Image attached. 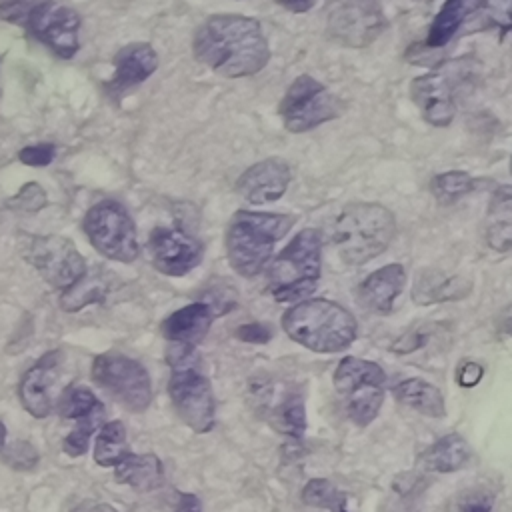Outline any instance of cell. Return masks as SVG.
Wrapping results in <instances>:
<instances>
[{"label":"cell","mask_w":512,"mask_h":512,"mask_svg":"<svg viewBox=\"0 0 512 512\" xmlns=\"http://www.w3.org/2000/svg\"><path fill=\"white\" fill-rule=\"evenodd\" d=\"M194 56L224 78L258 74L270 60L268 38L256 18L212 14L194 32Z\"/></svg>","instance_id":"obj_1"},{"label":"cell","mask_w":512,"mask_h":512,"mask_svg":"<svg viewBox=\"0 0 512 512\" xmlns=\"http://www.w3.org/2000/svg\"><path fill=\"white\" fill-rule=\"evenodd\" d=\"M396 236L394 214L378 202H354L332 220L328 238L342 262L360 266L382 254Z\"/></svg>","instance_id":"obj_2"},{"label":"cell","mask_w":512,"mask_h":512,"mask_svg":"<svg viewBox=\"0 0 512 512\" xmlns=\"http://www.w3.org/2000/svg\"><path fill=\"white\" fill-rule=\"evenodd\" d=\"M282 330L300 346L334 354L346 350L358 334L354 314L338 302L326 298L302 300L282 314Z\"/></svg>","instance_id":"obj_3"},{"label":"cell","mask_w":512,"mask_h":512,"mask_svg":"<svg viewBox=\"0 0 512 512\" xmlns=\"http://www.w3.org/2000/svg\"><path fill=\"white\" fill-rule=\"evenodd\" d=\"M166 362L170 366L168 396L178 418L196 434L210 432L216 424V400L200 354L194 346L168 344Z\"/></svg>","instance_id":"obj_4"},{"label":"cell","mask_w":512,"mask_h":512,"mask_svg":"<svg viewBox=\"0 0 512 512\" xmlns=\"http://www.w3.org/2000/svg\"><path fill=\"white\" fill-rule=\"evenodd\" d=\"M294 216L276 212L238 210L224 234L228 264L244 278H252L270 262L276 244L288 234Z\"/></svg>","instance_id":"obj_5"},{"label":"cell","mask_w":512,"mask_h":512,"mask_svg":"<svg viewBox=\"0 0 512 512\" xmlns=\"http://www.w3.org/2000/svg\"><path fill=\"white\" fill-rule=\"evenodd\" d=\"M322 272V238L316 228L300 230L268 266L266 286L274 300L296 304L306 300Z\"/></svg>","instance_id":"obj_6"},{"label":"cell","mask_w":512,"mask_h":512,"mask_svg":"<svg viewBox=\"0 0 512 512\" xmlns=\"http://www.w3.org/2000/svg\"><path fill=\"white\" fill-rule=\"evenodd\" d=\"M386 374L380 364L356 356H344L334 372V388L342 398L344 412L356 426L374 422L384 404Z\"/></svg>","instance_id":"obj_7"},{"label":"cell","mask_w":512,"mask_h":512,"mask_svg":"<svg viewBox=\"0 0 512 512\" xmlns=\"http://www.w3.org/2000/svg\"><path fill=\"white\" fill-rule=\"evenodd\" d=\"M342 100L310 74H300L284 92L278 114L288 132L300 134L338 118Z\"/></svg>","instance_id":"obj_8"},{"label":"cell","mask_w":512,"mask_h":512,"mask_svg":"<svg viewBox=\"0 0 512 512\" xmlns=\"http://www.w3.org/2000/svg\"><path fill=\"white\" fill-rule=\"evenodd\" d=\"M92 380L134 414L146 412L152 402V380L148 370L126 354H98L92 362Z\"/></svg>","instance_id":"obj_9"},{"label":"cell","mask_w":512,"mask_h":512,"mask_svg":"<svg viewBox=\"0 0 512 512\" xmlns=\"http://www.w3.org/2000/svg\"><path fill=\"white\" fill-rule=\"evenodd\" d=\"M84 234L102 256L116 262H134L140 248L136 226L128 210L116 200H102L94 204L82 222Z\"/></svg>","instance_id":"obj_10"},{"label":"cell","mask_w":512,"mask_h":512,"mask_svg":"<svg viewBox=\"0 0 512 512\" xmlns=\"http://www.w3.org/2000/svg\"><path fill=\"white\" fill-rule=\"evenodd\" d=\"M470 76L468 58L450 62L434 72L418 76L410 82V96L420 108L422 118L436 126H448L456 116V90Z\"/></svg>","instance_id":"obj_11"},{"label":"cell","mask_w":512,"mask_h":512,"mask_svg":"<svg viewBox=\"0 0 512 512\" xmlns=\"http://www.w3.org/2000/svg\"><path fill=\"white\" fill-rule=\"evenodd\" d=\"M22 256L50 286L60 290L74 286L86 272V262L74 242L58 234L26 236Z\"/></svg>","instance_id":"obj_12"},{"label":"cell","mask_w":512,"mask_h":512,"mask_svg":"<svg viewBox=\"0 0 512 512\" xmlns=\"http://www.w3.org/2000/svg\"><path fill=\"white\" fill-rule=\"evenodd\" d=\"M20 26L64 60L72 58L80 48V16L70 6L58 2L28 4Z\"/></svg>","instance_id":"obj_13"},{"label":"cell","mask_w":512,"mask_h":512,"mask_svg":"<svg viewBox=\"0 0 512 512\" xmlns=\"http://www.w3.org/2000/svg\"><path fill=\"white\" fill-rule=\"evenodd\" d=\"M386 26L380 4L366 0L338 2L328 12V36L346 48H366L372 44Z\"/></svg>","instance_id":"obj_14"},{"label":"cell","mask_w":512,"mask_h":512,"mask_svg":"<svg viewBox=\"0 0 512 512\" xmlns=\"http://www.w3.org/2000/svg\"><path fill=\"white\" fill-rule=\"evenodd\" d=\"M152 266L166 276H184L202 262V242L178 226H158L148 236Z\"/></svg>","instance_id":"obj_15"},{"label":"cell","mask_w":512,"mask_h":512,"mask_svg":"<svg viewBox=\"0 0 512 512\" xmlns=\"http://www.w3.org/2000/svg\"><path fill=\"white\" fill-rule=\"evenodd\" d=\"M62 364V350H48L20 378V404L30 416L46 418L54 410V392L62 372Z\"/></svg>","instance_id":"obj_16"},{"label":"cell","mask_w":512,"mask_h":512,"mask_svg":"<svg viewBox=\"0 0 512 512\" xmlns=\"http://www.w3.org/2000/svg\"><path fill=\"white\" fill-rule=\"evenodd\" d=\"M290 184V166L282 158H264L246 168L238 182V194L250 204H270L284 196Z\"/></svg>","instance_id":"obj_17"},{"label":"cell","mask_w":512,"mask_h":512,"mask_svg":"<svg viewBox=\"0 0 512 512\" xmlns=\"http://www.w3.org/2000/svg\"><path fill=\"white\" fill-rule=\"evenodd\" d=\"M158 68V54L148 42H132L114 56V74L106 84L110 96L118 98L126 90L148 80Z\"/></svg>","instance_id":"obj_18"},{"label":"cell","mask_w":512,"mask_h":512,"mask_svg":"<svg viewBox=\"0 0 512 512\" xmlns=\"http://www.w3.org/2000/svg\"><path fill=\"white\" fill-rule=\"evenodd\" d=\"M406 286V270L402 264H386L368 274L358 286V304L374 314L392 312L394 300Z\"/></svg>","instance_id":"obj_19"},{"label":"cell","mask_w":512,"mask_h":512,"mask_svg":"<svg viewBox=\"0 0 512 512\" xmlns=\"http://www.w3.org/2000/svg\"><path fill=\"white\" fill-rule=\"evenodd\" d=\"M214 316L216 312L210 302H192L166 316L160 324V334L168 340V344L196 348V344L208 334Z\"/></svg>","instance_id":"obj_20"},{"label":"cell","mask_w":512,"mask_h":512,"mask_svg":"<svg viewBox=\"0 0 512 512\" xmlns=\"http://www.w3.org/2000/svg\"><path fill=\"white\" fill-rule=\"evenodd\" d=\"M472 284L462 276H448L436 268H424L414 280L412 298L426 306L436 302H454L470 294Z\"/></svg>","instance_id":"obj_21"},{"label":"cell","mask_w":512,"mask_h":512,"mask_svg":"<svg viewBox=\"0 0 512 512\" xmlns=\"http://www.w3.org/2000/svg\"><path fill=\"white\" fill-rule=\"evenodd\" d=\"M114 478L118 484H126L132 490L144 494L162 486L164 466L156 454H132L128 452L116 466Z\"/></svg>","instance_id":"obj_22"},{"label":"cell","mask_w":512,"mask_h":512,"mask_svg":"<svg viewBox=\"0 0 512 512\" xmlns=\"http://www.w3.org/2000/svg\"><path fill=\"white\" fill-rule=\"evenodd\" d=\"M468 460H470V444L458 432H450L438 438L418 456V462L424 470L438 472V474L456 472L464 468Z\"/></svg>","instance_id":"obj_23"},{"label":"cell","mask_w":512,"mask_h":512,"mask_svg":"<svg viewBox=\"0 0 512 512\" xmlns=\"http://www.w3.org/2000/svg\"><path fill=\"white\" fill-rule=\"evenodd\" d=\"M486 242L496 252H508L512 246V188H496L486 212Z\"/></svg>","instance_id":"obj_24"},{"label":"cell","mask_w":512,"mask_h":512,"mask_svg":"<svg viewBox=\"0 0 512 512\" xmlns=\"http://www.w3.org/2000/svg\"><path fill=\"white\" fill-rule=\"evenodd\" d=\"M392 394L400 404L428 418L446 416V402L440 388L424 378H406L392 388Z\"/></svg>","instance_id":"obj_25"},{"label":"cell","mask_w":512,"mask_h":512,"mask_svg":"<svg viewBox=\"0 0 512 512\" xmlns=\"http://www.w3.org/2000/svg\"><path fill=\"white\" fill-rule=\"evenodd\" d=\"M476 6H478V2H470V0L444 2L428 28L424 46L434 50V48H442L444 44H448L454 38V34L462 28V24L466 22V18L472 14V10Z\"/></svg>","instance_id":"obj_26"},{"label":"cell","mask_w":512,"mask_h":512,"mask_svg":"<svg viewBox=\"0 0 512 512\" xmlns=\"http://www.w3.org/2000/svg\"><path fill=\"white\" fill-rule=\"evenodd\" d=\"M270 424L280 434L300 440L306 432V404L302 394L284 390L270 410Z\"/></svg>","instance_id":"obj_27"},{"label":"cell","mask_w":512,"mask_h":512,"mask_svg":"<svg viewBox=\"0 0 512 512\" xmlns=\"http://www.w3.org/2000/svg\"><path fill=\"white\" fill-rule=\"evenodd\" d=\"M108 270L102 268H94V270H86L84 276L70 286L68 290H64L60 304L64 310L68 312H76L88 304L94 302H102L108 290Z\"/></svg>","instance_id":"obj_28"},{"label":"cell","mask_w":512,"mask_h":512,"mask_svg":"<svg viewBox=\"0 0 512 512\" xmlns=\"http://www.w3.org/2000/svg\"><path fill=\"white\" fill-rule=\"evenodd\" d=\"M128 452L124 422L112 420L102 424L94 440V462L102 468H110L116 466Z\"/></svg>","instance_id":"obj_29"},{"label":"cell","mask_w":512,"mask_h":512,"mask_svg":"<svg viewBox=\"0 0 512 512\" xmlns=\"http://www.w3.org/2000/svg\"><path fill=\"white\" fill-rule=\"evenodd\" d=\"M56 412L66 420H80L104 408L96 394L86 386H68L54 402Z\"/></svg>","instance_id":"obj_30"},{"label":"cell","mask_w":512,"mask_h":512,"mask_svg":"<svg viewBox=\"0 0 512 512\" xmlns=\"http://www.w3.org/2000/svg\"><path fill=\"white\" fill-rule=\"evenodd\" d=\"M476 186V180L462 170H448L442 174H436L430 180V192L440 204H454L462 196L470 194Z\"/></svg>","instance_id":"obj_31"},{"label":"cell","mask_w":512,"mask_h":512,"mask_svg":"<svg viewBox=\"0 0 512 512\" xmlns=\"http://www.w3.org/2000/svg\"><path fill=\"white\" fill-rule=\"evenodd\" d=\"M346 494L326 478H310L302 488V502L330 512L346 510Z\"/></svg>","instance_id":"obj_32"},{"label":"cell","mask_w":512,"mask_h":512,"mask_svg":"<svg viewBox=\"0 0 512 512\" xmlns=\"http://www.w3.org/2000/svg\"><path fill=\"white\" fill-rule=\"evenodd\" d=\"M104 408L86 416V418H80L76 420V426L68 432V436L62 440V450L64 454H68L70 458H78V456H84L88 446H90V440L94 436L96 430H100V426L104 424Z\"/></svg>","instance_id":"obj_33"},{"label":"cell","mask_w":512,"mask_h":512,"mask_svg":"<svg viewBox=\"0 0 512 512\" xmlns=\"http://www.w3.org/2000/svg\"><path fill=\"white\" fill-rule=\"evenodd\" d=\"M492 506L494 492L488 488L474 486L456 494L448 504V512H490Z\"/></svg>","instance_id":"obj_34"},{"label":"cell","mask_w":512,"mask_h":512,"mask_svg":"<svg viewBox=\"0 0 512 512\" xmlns=\"http://www.w3.org/2000/svg\"><path fill=\"white\" fill-rule=\"evenodd\" d=\"M6 466H12L16 470H30L38 464L40 456L36 452V448L26 442V440H14V442H8L2 458H0Z\"/></svg>","instance_id":"obj_35"},{"label":"cell","mask_w":512,"mask_h":512,"mask_svg":"<svg viewBox=\"0 0 512 512\" xmlns=\"http://www.w3.org/2000/svg\"><path fill=\"white\" fill-rule=\"evenodd\" d=\"M46 200L48 198H46L44 188L36 182H28L16 192V196H12L8 200V206L18 212H38L46 206Z\"/></svg>","instance_id":"obj_36"},{"label":"cell","mask_w":512,"mask_h":512,"mask_svg":"<svg viewBox=\"0 0 512 512\" xmlns=\"http://www.w3.org/2000/svg\"><path fill=\"white\" fill-rule=\"evenodd\" d=\"M56 156V144L52 142H38V144H30L24 146L18 152V160L26 166H48Z\"/></svg>","instance_id":"obj_37"},{"label":"cell","mask_w":512,"mask_h":512,"mask_svg":"<svg viewBox=\"0 0 512 512\" xmlns=\"http://www.w3.org/2000/svg\"><path fill=\"white\" fill-rule=\"evenodd\" d=\"M234 334L238 340L250 342V344H266L274 336L272 328L264 322H246V324L238 326Z\"/></svg>","instance_id":"obj_38"},{"label":"cell","mask_w":512,"mask_h":512,"mask_svg":"<svg viewBox=\"0 0 512 512\" xmlns=\"http://www.w3.org/2000/svg\"><path fill=\"white\" fill-rule=\"evenodd\" d=\"M484 376V368L482 364L474 362V360H464L460 362V366L456 368V382L462 386V388H472L476 386Z\"/></svg>","instance_id":"obj_39"},{"label":"cell","mask_w":512,"mask_h":512,"mask_svg":"<svg viewBox=\"0 0 512 512\" xmlns=\"http://www.w3.org/2000/svg\"><path fill=\"white\" fill-rule=\"evenodd\" d=\"M428 340V334L422 330V328H414L412 332H406L404 336H400L394 344H392V350L396 354H410L418 348H422Z\"/></svg>","instance_id":"obj_40"},{"label":"cell","mask_w":512,"mask_h":512,"mask_svg":"<svg viewBox=\"0 0 512 512\" xmlns=\"http://www.w3.org/2000/svg\"><path fill=\"white\" fill-rule=\"evenodd\" d=\"M178 512H200V500L196 494L190 492H180L178 494Z\"/></svg>","instance_id":"obj_41"},{"label":"cell","mask_w":512,"mask_h":512,"mask_svg":"<svg viewBox=\"0 0 512 512\" xmlns=\"http://www.w3.org/2000/svg\"><path fill=\"white\" fill-rule=\"evenodd\" d=\"M72 512H118L114 506L104 504V502H82L80 506H76Z\"/></svg>","instance_id":"obj_42"},{"label":"cell","mask_w":512,"mask_h":512,"mask_svg":"<svg viewBox=\"0 0 512 512\" xmlns=\"http://www.w3.org/2000/svg\"><path fill=\"white\" fill-rule=\"evenodd\" d=\"M280 6L288 12H308L310 8H314V2H288V4H280Z\"/></svg>","instance_id":"obj_43"},{"label":"cell","mask_w":512,"mask_h":512,"mask_svg":"<svg viewBox=\"0 0 512 512\" xmlns=\"http://www.w3.org/2000/svg\"><path fill=\"white\" fill-rule=\"evenodd\" d=\"M6 438H8V432H6V426L0 422V458H2V454H4V450H6V446H8V442H6Z\"/></svg>","instance_id":"obj_44"},{"label":"cell","mask_w":512,"mask_h":512,"mask_svg":"<svg viewBox=\"0 0 512 512\" xmlns=\"http://www.w3.org/2000/svg\"><path fill=\"white\" fill-rule=\"evenodd\" d=\"M340 512H350V510H340Z\"/></svg>","instance_id":"obj_45"}]
</instances>
